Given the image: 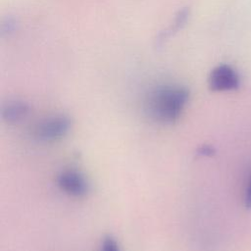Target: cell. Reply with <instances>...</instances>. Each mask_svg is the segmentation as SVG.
<instances>
[{
    "mask_svg": "<svg viewBox=\"0 0 251 251\" xmlns=\"http://www.w3.org/2000/svg\"><path fill=\"white\" fill-rule=\"evenodd\" d=\"M189 15H190V9L188 7H184L181 10H179L175 17L174 22L166 29H164L159 33L155 41L156 46H162L170 37L174 36L176 32H178V30L185 25L189 18Z\"/></svg>",
    "mask_w": 251,
    "mask_h": 251,
    "instance_id": "cell-6",
    "label": "cell"
},
{
    "mask_svg": "<svg viewBox=\"0 0 251 251\" xmlns=\"http://www.w3.org/2000/svg\"><path fill=\"white\" fill-rule=\"evenodd\" d=\"M209 88L212 91L235 90L240 85V77L237 72L227 64H221L215 67L208 77Z\"/></svg>",
    "mask_w": 251,
    "mask_h": 251,
    "instance_id": "cell-3",
    "label": "cell"
},
{
    "mask_svg": "<svg viewBox=\"0 0 251 251\" xmlns=\"http://www.w3.org/2000/svg\"><path fill=\"white\" fill-rule=\"evenodd\" d=\"M72 127V120L67 115H54L40 121L34 128V136L42 142H53L66 136Z\"/></svg>",
    "mask_w": 251,
    "mask_h": 251,
    "instance_id": "cell-2",
    "label": "cell"
},
{
    "mask_svg": "<svg viewBox=\"0 0 251 251\" xmlns=\"http://www.w3.org/2000/svg\"><path fill=\"white\" fill-rule=\"evenodd\" d=\"M29 112V104L21 99L8 100L1 106V118L8 124H15L25 120Z\"/></svg>",
    "mask_w": 251,
    "mask_h": 251,
    "instance_id": "cell-5",
    "label": "cell"
},
{
    "mask_svg": "<svg viewBox=\"0 0 251 251\" xmlns=\"http://www.w3.org/2000/svg\"><path fill=\"white\" fill-rule=\"evenodd\" d=\"M100 251H121V249L117 240L113 236L106 235L102 239Z\"/></svg>",
    "mask_w": 251,
    "mask_h": 251,
    "instance_id": "cell-7",
    "label": "cell"
},
{
    "mask_svg": "<svg viewBox=\"0 0 251 251\" xmlns=\"http://www.w3.org/2000/svg\"><path fill=\"white\" fill-rule=\"evenodd\" d=\"M15 27H16L15 20L12 18H7L1 24V35L4 36V34H10L11 32H13Z\"/></svg>",
    "mask_w": 251,
    "mask_h": 251,
    "instance_id": "cell-8",
    "label": "cell"
},
{
    "mask_svg": "<svg viewBox=\"0 0 251 251\" xmlns=\"http://www.w3.org/2000/svg\"><path fill=\"white\" fill-rule=\"evenodd\" d=\"M190 92L179 84H162L149 91L145 98L146 114L155 122L173 124L176 122L189 100Z\"/></svg>",
    "mask_w": 251,
    "mask_h": 251,
    "instance_id": "cell-1",
    "label": "cell"
},
{
    "mask_svg": "<svg viewBox=\"0 0 251 251\" xmlns=\"http://www.w3.org/2000/svg\"><path fill=\"white\" fill-rule=\"evenodd\" d=\"M214 152H215L214 148L210 145H203L202 147H200V149L198 151V153L200 155H205V156H210V155L214 154Z\"/></svg>",
    "mask_w": 251,
    "mask_h": 251,
    "instance_id": "cell-10",
    "label": "cell"
},
{
    "mask_svg": "<svg viewBox=\"0 0 251 251\" xmlns=\"http://www.w3.org/2000/svg\"><path fill=\"white\" fill-rule=\"evenodd\" d=\"M58 186L67 194L74 197H83L89 191V183L78 171L65 170L57 176Z\"/></svg>",
    "mask_w": 251,
    "mask_h": 251,
    "instance_id": "cell-4",
    "label": "cell"
},
{
    "mask_svg": "<svg viewBox=\"0 0 251 251\" xmlns=\"http://www.w3.org/2000/svg\"><path fill=\"white\" fill-rule=\"evenodd\" d=\"M244 205L247 209H251V173H250L248 182H247V186H246V189H245Z\"/></svg>",
    "mask_w": 251,
    "mask_h": 251,
    "instance_id": "cell-9",
    "label": "cell"
}]
</instances>
